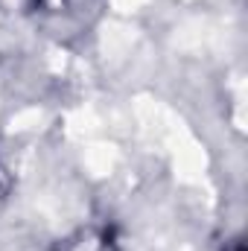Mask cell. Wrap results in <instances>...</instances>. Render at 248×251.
I'll list each match as a JSON object with an SVG mask.
<instances>
[]
</instances>
